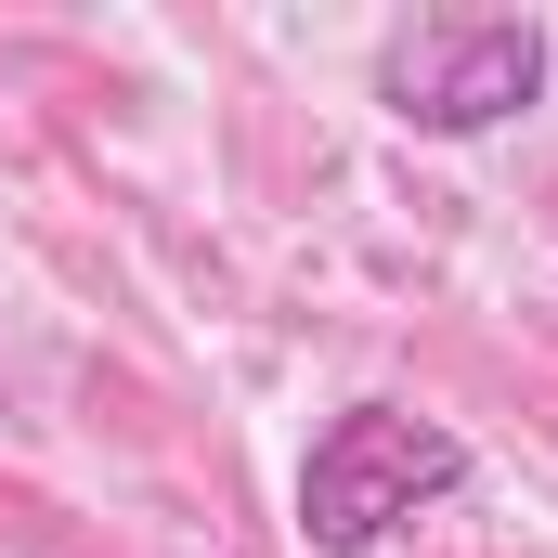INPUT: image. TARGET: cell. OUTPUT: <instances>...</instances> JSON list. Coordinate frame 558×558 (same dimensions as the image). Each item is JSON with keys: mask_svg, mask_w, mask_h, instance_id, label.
<instances>
[{"mask_svg": "<svg viewBox=\"0 0 558 558\" xmlns=\"http://www.w3.org/2000/svg\"><path fill=\"white\" fill-rule=\"evenodd\" d=\"M468 494V441L416 403H338L299 454V546L312 558H377L416 507Z\"/></svg>", "mask_w": 558, "mask_h": 558, "instance_id": "6da1fadb", "label": "cell"}, {"mask_svg": "<svg viewBox=\"0 0 558 558\" xmlns=\"http://www.w3.org/2000/svg\"><path fill=\"white\" fill-rule=\"evenodd\" d=\"M546 65H558V39L533 13H416V26L377 39V105L428 143H481L546 92Z\"/></svg>", "mask_w": 558, "mask_h": 558, "instance_id": "7a4b0ae2", "label": "cell"}]
</instances>
